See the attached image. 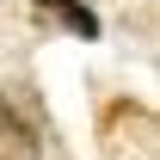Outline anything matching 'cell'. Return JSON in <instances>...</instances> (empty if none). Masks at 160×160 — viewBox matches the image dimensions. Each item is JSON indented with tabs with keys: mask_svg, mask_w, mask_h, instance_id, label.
Segmentation results:
<instances>
[{
	"mask_svg": "<svg viewBox=\"0 0 160 160\" xmlns=\"http://www.w3.org/2000/svg\"><path fill=\"white\" fill-rule=\"evenodd\" d=\"M31 6H37L43 19H56L62 31H74V37H86V43H92V37L105 31V25H99V12H92L86 0H31Z\"/></svg>",
	"mask_w": 160,
	"mask_h": 160,
	"instance_id": "obj_1",
	"label": "cell"
},
{
	"mask_svg": "<svg viewBox=\"0 0 160 160\" xmlns=\"http://www.w3.org/2000/svg\"><path fill=\"white\" fill-rule=\"evenodd\" d=\"M0 148H6V154H19V160H37V129L12 111L6 86H0Z\"/></svg>",
	"mask_w": 160,
	"mask_h": 160,
	"instance_id": "obj_2",
	"label": "cell"
}]
</instances>
